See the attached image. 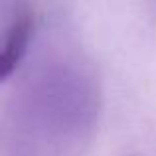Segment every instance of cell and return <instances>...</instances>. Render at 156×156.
<instances>
[{
  "instance_id": "6da1fadb",
  "label": "cell",
  "mask_w": 156,
  "mask_h": 156,
  "mask_svg": "<svg viewBox=\"0 0 156 156\" xmlns=\"http://www.w3.org/2000/svg\"><path fill=\"white\" fill-rule=\"evenodd\" d=\"M32 32H34V22H32L30 14L18 16L12 28L8 30V36L0 48V81L8 79L20 65L30 46Z\"/></svg>"
}]
</instances>
